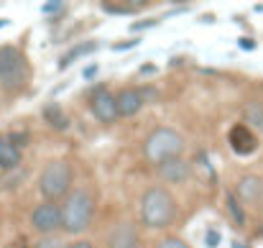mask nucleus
Listing matches in <instances>:
<instances>
[{"label":"nucleus","instance_id":"obj_20","mask_svg":"<svg viewBox=\"0 0 263 248\" xmlns=\"http://www.w3.org/2000/svg\"><path fill=\"white\" fill-rule=\"evenodd\" d=\"M64 13H67V5L64 3H44L41 5V15H46V18H59Z\"/></svg>","mask_w":263,"mask_h":248},{"label":"nucleus","instance_id":"obj_12","mask_svg":"<svg viewBox=\"0 0 263 248\" xmlns=\"http://www.w3.org/2000/svg\"><path fill=\"white\" fill-rule=\"evenodd\" d=\"M115 102H118V115L120 118H133L146 105L141 92H138V87H123L120 92H115Z\"/></svg>","mask_w":263,"mask_h":248},{"label":"nucleus","instance_id":"obj_23","mask_svg":"<svg viewBox=\"0 0 263 248\" xmlns=\"http://www.w3.org/2000/svg\"><path fill=\"white\" fill-rule=\"evenodd\" d=\"M204 246H207V248H217V246H220V231L210 228V231L204 233Z\"/></svg>","mask_w":263,"mask_h":248},{"label":"nucleus","instance_id":"obj_8","mask_svg":"<svg viewBox=\"0 0 263 248\" xmlns=\"http://www.w3.org/2000/svg\"><path fill=\"white\" fill-rule=\"evenodd\" d=\"M228 144H230V149L238 156H251L258 149V133L251 131L246 123H235L230 128V133H228Z\"/></svg>","mask_w":263,"mask_h":248},{"label":"nucleus","instance_id":"obj_3","mask_svg":"<svg viewBox=\"0 0 263 248\" xmlns=\"http://www.w3.org/2000/svg\"><path fill=\"white\" fill-rule=\"evenodd\" d=\"M36 187H39V194H41L46 202L67 200V194L74 189V169L69 164V159L59 156V159L46 162L44 169L39 171Z\"/></svg>","mask_w":263,"mask_h":248},{"label":"nucleus","instance_id":"obj_9","mask_svg":"<svg viewBox=\"0 0 263 248\" xmlns=\"http://www.w3.org/2000/svg\"><path fill=\"white\" fill-rule=\"evenodd\" d=\"M156 174H159V179H164V182L172 184V187L186 184V182L192 179V164H189L186 159L176 156V159H169V162L156 166Z\"/></svg>","mask_w":263,"mask_h":248},{"label":"nucleus","instance_id":"obj_7","mask_svg":"<svg viewBox=\"0 0 263 248\" xmlns=\"http://www.w3.org/2000/svg\"><path fill=\"white\" fill-rule=\"evenodd\" d=\"M89 113L97 123L102 126H112L120 115H118V102H115V95L105 87V84H97L92 92H89Z\"/></svg>","mask_w":263,"mask_h":248},{"label":"nucleus","instance_id":"obj_14","mask_svg":"<svg viewBox=\"0 0 263 248\" xmlns=\"http://www.w3.org/2000/svg\"><path fill=\"white\" fill-rule=\"evenodd\" d=\"M41 118H44V123H46L49 128H54V131H67V128H69V115L64 113V108H62L59 102H46V105L41 108Z\"/></svg>","mask_w":263,"mask_h":248},{"label":"nucleus","instance_id":"obj_21","mask_svg":"<svg viewBox=\"0 0 263 248\" xmlns=\"http://www.w3.org/2000/svg\"><path fill=\"white\" fill-rule=\"evenodd\" d=\"M8 138H10L18 149H23V146L28 144V131H8Z\"/></svg>","mask_w":263,"mask_h":248},{"label":"nucleus","instance_id":"obj_4","mask_svg":"<svg viewBox=\"0 0 263 248\" xmlns=\"http://www.w3.org/2000/svg\"><path fill=\"white\" fill-rule=\"evenodd\" d=\"M31 82V64L26 59V51L5 44L0 46V87L3 92H21Z\"/></svg>","mask_w":263,"mask_h":248},{"label":"nucleus","instance_id":"obj_19","mask_svg":"<svg viewBox=\"0 0 263 248\" xmlns=\"http://www.w3.org/2000/svg\"><path fill=\"white\" fill-rule=\"evenodd\" d=\"M151 248H189V243H186L184 238H179V236H164V238H159Z\"/></svg>","mask_w":263,"mask_h":248},{"label":"nucleus","instance_id":"obj_1","mask_svg":"<svg viewBox=\"0 0 263 248\" xmlns=\"http://www.w3.org/2000/svg\"><path fill=\"white\" fill-rule=\"evenodd\" d=\"M179 218V205L169 187L164 184H151L143 189L141 202H138V223L146 231L161 233L169 231Z\"/></svg>","mask_w":263,"mask_h":248},{"label":"nucleus","instance_id":"obj_18","mask_svg":"<svg viewBox=\"0 0 263 248\" xmlns=\"http://www.w3.org/2000/svg\"><path fill=\"white\" fill-rule=\"evenodd\" d=\"M148 3H102L100 8L110 15H130V13H138L143 10Z\"/></svg>","mask_w":263,"mask_h":248},{"label":"nucleus","instance_id":"obj_16","mask_svg":"<svg viewBox=\"0 0 263 248\" xmlns=\"http://www.w3.org/2000/svg\"><path fill=\"white\" fill-rule=\"evenodd\" d=\"M225 210H228V215H230L235 228H246L248 225V212H246L243 202L235 197V192H225Z\"/></svg>","mask_w":263,"mask_h":248},{"label":"nucleus","instance_id":"obj_17","mask_svg":"<svg viewBox=\"0 0 263 248\" xmlns=\"http://www.w3.org/2000/svg\"><path fill=\"white\" fill-rule=\"evenodd\" d=\"M243 123L256 131V133H263V102L258 100H251L243 105Z\"/></svg>","mask_w":263,"mask_h":248},{"label":"nucleus","instance_id":"obj_6","mask_svg":"<svg viewBox=\"0 0 263 248\" xmlns=\"http://www.w3.org/2000/svg\"><path fill=\"white\" fill-rule=\"evenodd\" d=\"M31 228L41 236V238H49L54 233L62 231V205L59 202H39L33 210H31Z\"/></svg>","mask_w":263,"mask_h":248},{"label":"nucleus","instance_id":"obj_2","mask_svg":"<svg viewBox=\"0 0 263 248\" xmlns=\"http://www.w3.org/2000/svg\"><path fill=\"white\" fill-rule=\"evenodd\" d=\"M95 210H97L95 194L89 192L87 187H74L67 194L64 205H62V231L67 236L87 233L92 220H95Z\"/></svg>","mask_w":263,"mask_h":248},{"label":"nucleus","instance_id":"obj_13","mask_svg":"<svg viewBox=\"0 0 263 248\" xmlns=\"http://www.w3.org/2000/svg\"><path fill=\"white\" fill-rule=\"evenodd\" d=\"M23 164V149H18L8 133H0V169L3 171H13Z\"/></svg>","mask_w":263,"mask_h":248},{"label":"nucleus","instance_id":"obj_26","mask_svg":"<svg viewBox=\"0 0 263 248\" xmlns=\"http://www.w3.org/2000/svg\"><path fill=\"white\" fill-rule=\"evenodd\" d=\"M133 46H138V39H130V41H118V44H112V51H123V49H133Z\"/></svg>","mask_w":263,"mask_h":248},{"label":"nucleus","instance_id":"obj_27","mask_svg":"<svg viewBox=\"0 0 263 248\" xmlns=\"http://www.w3.org/2000/svg\"><path fill=\"white\" fill-rule=\"evenodd\" d=\"M97 72H100V67H97V64H87V67H85V72H82V77H85V80H95V75H97Z\"/></svg>","mask_w":263,"mask_h":248},{"label":"nucleus","instance_id":"obj_28","mask_svg":"<svg viewBox=\"0 0 263 248\" xmlns=\"http://www.w3.org/2000/svg\"><path fill=\"white\" fill-rule=\"evenodd\" d=\"M67 248H95V243L92 241H72Z\"/></svg>","mask_w":263,"mask_h":248},{"label":"nucleus","instance_id":"obj_31","mask_svg":"<svg viewBox=\"0 0 263 248\" xmlns=\"http://www.w3.org/2000/svg\"><path fill=\"white\" fill-rule=\"evenodd\" d=\"M253 236H256V238H263V220H261V223H258V225H256V231H253Z\"/></svg>","mask_w":263,"mask_h":248},{"label":"nucleus","instance_id":"obj_5","mask_svg":"<svg viewBox=\"0 0 263 248\" xmlns=\"http://www.w3.org/2000/svg\"><path fill=\"white\" fill-rule=\"evenodd\" d=\"M181 151H184V136L174 128H169V126L154 128L143 141V159L151 166H159L164 162H169V159H176V156H181Z\"/></svg>","mask_w":263,"mask_h":248},{"label":"nucleus","instance_id":"obj_25","mask_svg":"<svg viewBox=\"0 0 263 248\" xmlns=\"http://www.w3.org/2000/svg\"><path fill=\"white\" fill-rule=\"evenodd\" d=\"M39 248H67V246H64L59 238H51V236H49V238H44V241L39 243Z\"/></svg>","mask_w":263,"mask_h":248},{"label":"nucleus","instance_id":"obj_34","mask_svg":"<svg viewBox=\"0 0 263 248\" xmlns=\"http://www.w3.org/2000/svg\"><path fill=\"white\" fill-rule=\"evenodd\" d=\"M15 248H23V246H21V243H18V246H15Z\"/></svg>","mask_w":263,"mask_h":248},{"label":"nucleus","instance_id":"obj_33","mask_svg":"<svg viewBox=\"0 0 263 248\" xmlns=\"http://www.w3.org/2000/svg\"><path fill=\"white\" fill-rule=\"evenodd\" d=\"M0 225H3V210H0Z\"/></svg>","mask_w":263,"mask_h":248},{"label":"nucleus","instance_id":"obj_30","mask_svg":"<svg viewBox=\"0 0 263 248\" xmlns=\"http://www.w3.org/2000/svg\"><path fill=\"white\" fill-rule=\"evenodd\" d=\"M154 72H156L154 64H143V67H141V75H154Z\"/></svg>","mask_w":263,"mask_h":248},{"label":"nucleus","instance_id":"obj_24","mask_svg":"<svg viewBox=\"0 0 263 248\" xmlns=\"http://www.w3.org/2000/svg\"><path fill=\"white\" fill-rule=\"evenodd\" d=\"M138 92H141L143 102H154V100L159 97V90H156V87H151V84H146V87H138Z\"/></svg>","mask_w":263,"mask_h":248},{"label":"nucleus","instance_id":"obj_32","mask_svg":"<svg viewBox=\"0 0 263 248\" xmlns=\"http://www.w3.org/2000/svg\"><path fill=\"white\" fill-rule=\"evenodd\" d=\"M5 26H8V21H5V18H0V28H5Z\"/></svg>","mask_w":263,"mask_h":248},{"label":"nucleus","instance_id":"obj_22","mask_svg":"<svg viewBox=\"0 0 263 248\" xmlns=\"http://www.w3.org/2000/svg\"><path fill=\"white\" fill-rule=\"evenodd\" d=\"M154 26H159V21H156V18H143V21L130 23V31H133V33H138V31H146V28H154Z\"/></svg>","mask_w":263,"mask_h":248},{"label":"nucleus","instance_id":"obj_10","mask_svg":"<svg viewBox=\"0 0 263 248\" xmlns=\"http://www.w3.org/2000/svg\"><path fill=\"white\" fill-rule=\"evenodd\" d=\"M107 248H143L141 246V231L133 223L120 220L107 233Z\"/></svg>","mask_w":263,"mask_h":248},{"label":"nucleus","instance_id":"obj_15","mask_svg":"<svg viewBox=\"0 0 263 248\" xmlns=\"http://www.w3.org/2000/svg\"><path fill=\"white\" fill-rule=\"evenodd\" d=\"M97 49H100V41H82V44L72 46L69 51H64L57 67H59V69L64 72V69H67V67H72V64H74V62H77L80 57H89V54H95Z\"/></svg>","mask_w":263,"mask_h":248},{"label":"nucleus","instance_id":"obj_11","mask_svg":"<svg viewBox=\"0 0 263 248\" xmlns=\"http://www.w3.org/2000/svg\"><path fill=\"white\" fill-rule=\"evenodd\" d=\"M233 192H235V197L243 205H258L263 200V176H258V174H243Z\"/></svg>","mask_w":263,"mask_h":248},{"label":"nucleus","instance_id":"obj_29","mask_svg":"<svg viewBox=\"0 0 263 248\" xmlns=\"http://www.w3.org/2000/svg\"><path fill=\"white\" fill-rule=\"evenodd\" d=\"M256 46V41H251V39H240V49H253Z\"/></svg>","mask_w":263,"mask_h":248}]
</instances>
